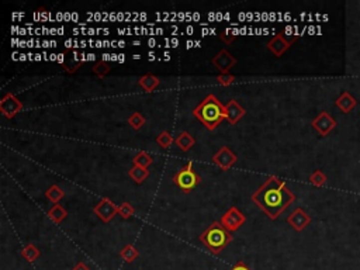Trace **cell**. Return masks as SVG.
Returning a JSON list of instances; mask_svg holds the SVG:
<instances>
[{
    "mask_svg": "<svg viewBox=\"0 0 360 270\" xmlns=\"http://www.w3.org/2000/svg\"><path fill=\"white\" fill-rule=\"evenodd\" d=\"M252 201L270 220H276L296 201V194L287 187L284 180L277 176H270L252 194Z\"/></svg>",
    "mask_w": 360,
    "mask_h": 270,
    "instance_id": "1",
    "label": "cell"
},
{
    "mask_svg": "<svg viewBox=\"0 0 360 270\" xmlns=\"http://www.w3.org/2000/svg\"><path fill=\"white\" fill-rule=\"evenodd\" d=\"M193 116L210 131H214L224 120H227L225 106L214 94L205 96V99L193 110Z\"/></svg>",
    "mask_w": 360,
    "mask_h": 270,
    "instance_id": "2",
    "label": "cell"
},
{
    "mask_svg": "<svg viewBox=\"0 0 360 270\" xmlns=\"http://www.w3.org/2000/svg\"><path fill=\"white\" fill-rule=\"evenodd\" d=\"M200 241L203 242L205 248L214 254L218 255L221 251L232 242V235L231 232L227 231L219 221H214L205 231L200 235Z\"/></svg>",
    "mask_w": 360,
    "mask_h": 270,
    "instance_id": "3",
    "label": "cell"
},
{
    "mask_svg": "<svg viewBox=\"0 0 360 270\" xmlns=\"http://www.w3.org/2000/svg\"><path fill=\"white\" fill-rule=\"evenodd\" d=\"M172 182L179 187L183 193H190L196 186L200 185L201 178L194 172L191 162H188L186 166H183L179 172L175 173Z\"/></svg>",
    "mask_w": 360,
    "mask_h": 270,
    "instance_id": "4",
    "label": "cell"
},
{
    "mask_svg": "<svg viewBox=\"0 0 360 270\" xmlns=\"http://www.w3.org/2000/svg\"><path fill=\"white\" fill-rule=\"evenodd\" d=\"M311 125L321 137H328L329 134L337 128V120L331 116L328 111H321L311 121Z\"/></svg>",
    "mask_w": 360,
    "mask_h": 270,
    "instance_id": "5",
    "label": "cell"
},
{
    "mask_svg": "<svg viewBox=\"0 0 360 270\" xmlns=\"http://www.w3.org/2000/svg\"><path fill=\"white\" fill-rule=\"evenodd\" d=\"M245 221H246V217L243 216L241 210H238L236 207H231L219 220L221 225L229 232L238 231L245 224Z\"/></svg>",
    "mask_w": 360,
    "mask_h": 270,
    "instance_id": "6",
    "label": "cell"
},
{
    "mask_svg": "<svg viewBox=\"0 0 360 270\" xmlns=\"http://www.w3.org/2000/svg\"><path fill=\"white\" fill-rule=\"evenodd\" d=\"M23 110V101L17 99L13 93H6L0 100V111L6 118H14V117Z\"/></svg>",
    "mask_w": 360,
    "mask_h": 270,
    "instance_id": "7",
    "label": "cell"
},
{
    "mask_svg": "<svg viewBox=\"0 0 360 270\" xmlns=\"http://www.w3.org/2000/svg\"><path fill=\"white\" fill-rule=\"evenodd\" d=\"M93 213L102 220L103 223L107 224L118 214V206H116L110 199L104 197L94 206Z\"/></svg>",
    "mask_w": 360,
    "mask_h": 270,
    "instance_id": "8",
    "label": "cell"
},
{
    "mask_svg": "<svg viewBox=\"0 0 360 270\" xmlns=\"http://www.w3.org/2000/svg\"><path fill=\"white\" fill-rule=\"evenodd\" d=\"M211 161L214 165H217L219 169L222 170H228L231 169L234 166L236 161H238V156L229 149V147H221L212 155Z\"/></svg>",
    "mask_w": 360,
    "mask_h": 270,
    "instance_id": "9",
    "label": "cell"
},
{
    "mask_svg": "<svg viewBox=\"0 0 360 270\" xmlns=\"http://www.w3.org/2000/svg\"><path fill=\"white\" fill-rule=\"evenodd\" d=\"M211 63L219 70V73H229V70L236 65V58L227 49H221L211 59Z\"/></svg>",
    "mask_w": 360,
    "mask_h": 270,
    "instance_id": "10",
    "label": "cell"
},
{
    "mask_svg": "<svg viewBox=\"0 0 360 270\" xmlns=\"http://www.w3.org/2000/svg\"><path fill=\"white\" fill-rule=\"evenodd\" d=\"M296 41V38L293 39H287L284 37V34H276L273 38L270 39L269 42H267V49L274 55V56H282L287 49H289L290 46L293 45V42Z\"/></svg>",
    "mask_w": 360,
    "mask_h": 270,
    "instance_id": "11",
    "label": "cell"
},
{
    "mask_svg": "<svg viewBox=\"0 0 360 270\" xmlns=\"http://www.w3.org/2000/svg\"><path fill=\"white\" fill-rule=\"evenodd\" d=\"M287 223L291 225L297 232H301L306 230L308 225L311 224V217L307 214L303 209H296L289 217H287Z\"/></svg>",
    "mask_w": 360,
    "mask_h": 270,
    "instance_id": "12",
    "label": "cell"
},
{
    "mask_svg": "<svg viewBox=\"0 0 360 270\" xmlns=\"http://www.w3.org/2000/svg\"><path fill=\"white\" fill-rule=\"evenodd\" d=\"M225 113H227V121L231 125H235L243 116H245V108L236 100L228 101L225 106Z\"/></svg>",
    "mask_w": 360,
    "mask_h": 270,
    "instance_id": "13",
    "label": "cell"
},
{
    "mask_svg": "<svg viewBox=\"0 0 360 270\" xmlns=\"http://www.w3.org/2000/svg\"><path fill=\"white\" fill-rule=\"evenodd\" d=\"M335 106H337V107L339 108L342 113H345V114H349L353 108L358 106V100L353 97L351 93L345 90V92L342 93L339 97H338L337 100H335Z\"/></svg>",
    "mask_w": 360,
    "mask_h": 270,
    "instance_id": "14",
    "label": "cell"
},
{
    "mask_svg": "<svg viewBox=\"0 0 360 270\" xmlns=\"http://www.w3.org/2000/svg\"><path fill=\"white\" fill-rule=\"evenodd\" d=\"M175 145L179 148L180 151L187 152V151H190L191 148L196 145V139L193 138V135H190L187 131H181L175 138Z\"/></svg>",
    "mask_w": 360,
    "mask_h": 270,
    "instance_id": "15",
    "label": "cell"
},
{
    "mask_svg": "<svg viewBox=\"0 0 360 270\" xmlns=\"http://www.w3.org/2000/svg\"><path fill=\"white\" fill-rule=\"evenodd\" d=\"M138 85L140 87H142L145 92H154L155 89H157L158 86L161 85V79L155 75H152V73H147V75H144L138 79Z\"/></svg>",
    "mask_w": 360,
    "mask_h": 270,
    "instance_id": "16",
    "label": "cell"
},
{
    "mask_svg": "<svg viewBox=\"0 0 360 270\" xmlns=\"http://www.w3.org/2000/svg\"><path fill=\"white\" fill-rule=\"evenodd\" d=\"M128 176L131 178L134 183L141 185V183H144V182L149 178V170L147 169V168H141V166L134 165L133 168L128 170Z\"/></svg>",
    "mask_w": 360,
    "mask_h": 270,
    "instance_id": "17",
    "label": "cell"
},
{
    "mask_svg": "<svg viewBox=\"0 0 360 270\" xmlns=\"http://www.w3.org/2000/svg\"><path fill=\"white\" fill-rule=\"evenodd\" d=\"M47 216L52 223H55V224H61L63 220L68 217V213H66V210L63 209L62 206L58 203V204H54V206L49 209Z\"/></svg>",
    "mask_w": 360,
    "mask_h": 270,
    "instance_id": "18",
    "label": "cell"
},
{
    "mask_svg": "<svg viewBox=\"0 0 360 270\" xmlns=\"http://www.w3.org/2000/svg\"><path fill=\"white\" fill-rule=\"evenodd\" d=\"M138 256H140V252H138L137 248L134 247V245H131V244L126 245V247L120 251V258L127 263L134 262L135 259H138Z\"/></svg>",
    "mask_w": 360,
    "mask_h": 270,
    "instance_id": "19",
    "label": "cell"
},
{
    "mask_svg": "<svg viewBox=\"0 0 360 270\" xmlns=\"http://www.w3.org/2000/svg\"><path fill=\"white\" fill-rule=\"evenodd\" d=\"M21 256H23L27 262L32 263V262H35L39 256H41V252H39V249L35 247L34 244H28V245H25V247L23 248V251H21Z\"/></svg>",
    "mask_w": 360,
    "mask_h": 270,
    "instance_id": "20",
    "label": "cell"
},
{
    "mask_svg": "<svg viewBox=\"0 0 360 270\" xmlns=\"http://www.w3.org/2000/svg\"><path fill=\"white\" fill-rule=\"evenodd\" d=\"M133 162L134 165H137V166H141V168H147V169H148L149 166L152 165V162H154V158H152L148 152L140 151V152L133 158Z\"/></svg>",
    "mask_w": 360,
    "mask_h": 270,
    "instance_id": "21",
    "label": "cell"
},
{
    "mask_svg": "<svg viewBox=\"0 0 360 270\" xmlns=\"http://www.w3.org/2000/svg\"><path fill=\"white\" fill-rule=\"evenodd\" d=\"M127 123L130 124V127H131L133 130H135V131H140L142 127L145 125V123H147V118L142 116L141 113L135 111V113H133L131 116L127 118Z\"/></svg>",
    "mask_w": 360,
    "mask_h": 270,
    "instance_id": "22",
    "label": "cell"
},
{
    "mask_svg": "<svg viewBox=\"0 0 360 270\" xmlns=\"http://www.w3.org/2000/svg\"><path fill=\"white\" fill-rule=\"evenodd\" d=\"M45 196H47V199L51 203H54V204H58L61 199H63V196H65V192H63L62 189L59 187V186L56 185H52L49 189H48L47 192H45Z\"/></svg>",
    "mask_w": 360,
    "mask_h": 270,
    "instance_id": "23",
    "label": "cell"
},
{
    "mask_svg": "<svg viewBox=\"0 0 360 270\" xmlns=\"http://www.w3.org/2000/svg\"><path fill=\"white\" fill-rule=\"evenodd\" d=\"M157 142L161 148L168 149V148L172 147V144H175V138H173L172 134L169 131H162L157 137Z\"/></svg>",
    "mask_w": 360,
    "mask_h": 270,
    "instance_id": "24",
    "label": "cell"
},
{
    "mask_svg": "<svg viewBox=\"0 0 360 270\" xmlns=\"http://www.w3.org/2000/svg\"><path fill=\"white\" fill-rule=\"evenodd\" d=\"M327 182H328V178L322 170H315L310 176V183L315 187H322L327 185Z\"/></svg>",
    "mask_w": 360,
    "mask_h": 270,
    "instance_id": "25",
    "label": "cell"
},
{
    "mask_svg": "<svg viewBox=\"0 0 360 270\" xmlns=\"http://www.w3.org/2000/svg\"><path fill=\"white\" fill-rule=\"evenodd\" d=\"M92 70H93V73L96 76L106 77L110 73L111 68H110V65L106 61H99L97 63H94V66L92 68Z\"/></svg>",
    "mask_w": 360,
    "mask_h": 270,
    "instance_id": "26",
    "label": "cell"
},
{
    "mask_svg": "<svg viewBox=\"0 0 360 270\" xmlns=\"http://www.w3.org/2000/svg\"><path fill=\"white\" fill-rule=\"evenodd\" d=\"M134 213H135L134 207L130 203H127V201L121 203V204L118 206V214H120V217H121L123 220H130V218L134 216Z\"/></svg>",
    "mask_w": 360,
    "mask_h": 270,
    "instance_id": "27",
    "label": "cell"
},
{
    "mask_svg": "<svg viewBox=\"0 0 360 270\" xmlns=\"http://www.w3.org/2000/svg\"><path fill=\"white\" fill-rule=\"evenodd\" d=\"M217 82L222 86H229L235 82V76L231 73H219L217 76Z\"/></svg>",
    "mask_w": 360,
    "mask_h": 270,
    "instance_id": "28",
    "label": "cell"
},
{
    "mask_svg": "<svg viewBox=\"0 0 360 270\" xmlns=\"http://www.w3.org/2000/svg\"><path fill=\"white\" fill-rule=\"evenodd\" d=\"M219 38L222 39V41H224L225 44H231V42H232V41L235 39V34H231V32H229V30L222 31V32L219 34Z\"/></svg>",
    "mask_w": 360,
    "mask_h": 270,
    "instance_id": "29",
    "label": "cell"
},
{
    "mask_svg": "<svg viewBox=\"0 0 360 270\" xmlns=\"http://www.w3.org/2000/svg\"><path fill=\"white\" fill-rule=\"evenodd\" d=\"M229 270H251L246 265H245V262L243 261H241V262H238L235 266H232L231 269Z\"/></svg>",
    "mask_w": 360,
    "mask_h": 270,
    "instance_id": "30",
    "label": "cell"
},
{
    "mask_svg": "<svg viewBox=\"0 0 360 270\" xmlns=\"http://www.w3.org/2000/svg\"><path fill=\"white\" fill-rule=\"evenodd\" d=\"M72 270H90V269H89V266H87L85 262H79Z\"/></svg>",
    "mask_w": 360,
    "mask_h": 270,
    "instance_id": "31",
    "label": "cell"
},
{
    "mask_svg": "<svg viewBox=\"0 0 360 270\" xmlns=\"http://www.w3.org/2000/svg\"><path fill=\"white\" fill-rule=\"evenodd\" d=\"M58 62H59V63H63V55L62 54L58 55Z\"/></svg>",
    "mask_w": 360,
    "mask_h": 270,
    "instance_id": "32",
    "label": "cell"
},
{
    "mask_svg": "<svg viewBox=\"0 0 360 270\" xmlns=\"http://www.w3.org/2000/svg\"><path fill=\"white\" fill-rule=\"evenodd\" d=\"M93 59H94V55L93 54L87 55V61H93Z\"/></svg>",
    "mask_w": 360,
    "mask_h": 270,
    "instance_id": "33",
    "label": "cell"
}]
</instances>
